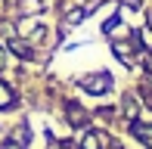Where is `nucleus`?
<instances>
[{
	"instance_id": "obj_1",
	"label": "nucleus",
	"mask_w": 152,
	"mask_h": 149,
	"mask_svg": "<svg viewBox=\"0 0 152 149\" xmlns=\"http://www.w3.org/2000/svg\"><path fill=\"white\" fill-rule=\"evenodd\" d=\"M109 87H112V74H109V72L87 74V78L81 81V90H84V93H90V96H99V93H106Z\"/></svg>"
},
{
	"instance_id": "obj_2",
	"label": "nucleus",
	"mask_w": 152,
	"mask_h": 149,
	"mask_svg": "<svg viewBox=\"0 0 152 149\" xmlns=\"http://www.w3.org/2000/svg\"><path fill=\"white\" fill-rule=\"evenodd\" d=\"M65 115H68V121H72L75 127H81V124H84V121H87V112L81 109L78 103H68V109H65Z\"/></svg>"
},
{
	"instance_id": "obj_3",
	"label": "nucleus",
	"mask_w": 152,
	"mask_h": 149,
	"mask_svg": "<svg viewBox=\"0 0 152 149\" xmlns=\"http://www.w3.org/2000/svg\"><path fill=\"white\" fill-rule=\"evenodd\" d=\"M112 50H115V56H118V62H121V65H127V69L134 65V53H130V47H127V44H112Z\"/></svg>"
},
{
	"instance_id": "obj_4",
	"label": "nucleus",
	"mask_w": 152,
	"mask_h": 149,
	"mask_svg": "<svg viewBox=\"0 0 152 149\" xmlns=\"http://www.w3.org/2000/svg\"><path fill=\"white\" fill-rule=\"evenodd\" d=\"M10 106H16V93L0 81V109H10Z\"/></svg>"
},
{
	"instance_id": "obj_5",
	"label": "nucleus",
	"mask_w": 152,
	"mask_h": 149,
	"mask_svg": "<svg viewBox=\"0 0 152 149\" xmlns=\"http://www.w3.org/2000/svg\"><path fill=\"white\" fill-rule=\"evenodd\" d=\"M19 34H25V37H28V34L40 37V34H44V25H37V22H28V19H25V22L19 25Z\"/></svg>"
},
{
	"instance_id": "obj_6",
	"label": "nucleus",
	"mask_w": 152,
	"mask_h": 149,
	"mask_svg": "<svg viewBox=\"0 0 152 149\" xmlns=\"http://www.w3.org/2000/svg\"><path fill=\"white\" fill-rule=\"evenodd\" d=\"M99 143H102V137H99L96 131H87L84 140H81V146H84V149H99Z\"/></svg>"
},
{
	"instance_id": "obj_7",
	"label": "nucleus",
	"mask_w": 152,
	"mask_h": 149,
	"mask_svg": "<svg viewBox=\"0 0 152 149\" xmlns=\"http://www.w3.org/2000/svg\"><path fill=\"white\" fill-rule=\"evenodd\" d=\"M10 47H12V50H16V53H19V56H25V59H28L31 53H34V50H31L28 44H22V40H10Z\"/></svg>"
},
{
	"instance_id": "obj_8",
	"label": "nucleus",
	"mask_w": 152,
	"mask_h": 149,
	"mask_svg": "<svg viewBox=\"0 0 152 149\" xmlns=\"http://www.w3.org/2000/svg\"><path fill=\"white\" fill-rule=\"evenodd\" d=\"M22 9L25 12H44V3L40 0H22Z\"/></svg>"
},
{
	"instance_id": "obj_9",
	"label": "nucleus",
	"mask_w": 152,
	"mask_h": 149,
	"mask_svg": "<svg viewBox=\"0 0 152 149\" xmlns=\"http://www.w3.org/2000/svg\"><path fill=\"white\" fill-rule=\"evenodd\" d=\"M118 22H121L118 16H112V19H106V22H102V34H112V31L118 28Z\"/></svg>"
},
{
	"instance_id": "obj_10",
	"label": "nucleus",
	"mask_w": 152,
	"mask_h": 149,
	"mask_svg": "<svg viewBox=\"0 0 152 149\" xmlns=\"http://www.w3.org/2000/svg\"><path fill=\"white\" fill-rule=\"evenodd\" d=\"M84 16H87L84 9H72V12H68V25H78V22H84Z\"/></svg>"
},
{
	"instance_id": "obj_11",
	"label": "nucleus",
	"mask_w": 152,
	"mask_h": 149,
	"mask_svg": "<svg viewBox=\"0 0 152 149\" xmlns=\"http://www.w3.org/2000/svg\"><path fill=\"white\" fill-rule=\"evenodd\" d=\"M124 109H127L130 118H137V99L134 96H124Z\"/></svg>"
},
{
	"instance_id": "obj_12",
	"label": "nucleus",
	"mask_w": 152,
	"mask_h": 149,
	"mask_svg": "<svg viewBox=\"0 0 152 149\" xmlns=\"http://www.w3.org/2000/svg\"><path fill=\"white\" fill-rule=\"evenodd\" d=\"M28 140H31V134H28V131L22 127V131H19V143H28Z\"/></svg>"
},
{
	"instance_id": "obj_13",
	"label": "nucleus",
	"mask_w": 152,
	"mask_h": 149,
	"mask_svg": "<svg viewBox=\"0 0 152 149\" xmlns=\"http://www.w3.org/2000/svg\"><path fill=\"white\" fill-rule=\"evenodd\" d=\"M124 6H127V9H137V6H140V0H124Z\"/></svg>"
},
{
	"instance_id": "obj_14",
	"label": "nucleus",
	"mask_w": 152,
	"mask_h": 149,
	"mask_svg": "<svg viewBox=\"0 0 152 149\" xmlns=\"http://www.w3.org/2000/svg\"><path fill=\"white\" fill-rule=\"evenodd\" d=\"M3 149H22V146H19V143H12V140H6V143H3Z\"/></svg>"
},
{
	"instance_id": "obj_15",
	"label": "nucleus",
	"mask_w": 152,
	"mask_h": 149,
	"mask_svg": "<svg viewBox=\"0 0 152 149\" xmlns=\"http://www.w3.org/2000/svg\"><path fill=\"white\" fill-rule=\"evenodd\" d=\"M3 65H6V53L0 50V69H3Z\"/></svg>"
},
{
	"instance_id": "obj_16",
	"label": "nucleus",
	"mask_w": 152,
	"mask_h": 149,
	"mask_svg": "<svg viewBox=\"0 0 152 149\" xmlns=\"http://www.w3.org/2000/svg\"><path fill=\"white\" fill-rule=\"evenodd\" d=\"M146 69H149V74H152V53H149V59H146Z\"/></svg>"
},
{
	"instance_id": "obj_17",
	"label": "nucleus",
	"mask_w": 152,
	"mask_h": 149,
	"mask_svg": "<svg viewBox=\"0 0 152 149\" xmlns=\"http://www.w3.org/2000/svg\"><path fill=\"white\" fill-rule=\"evenodd\" d=\"M149 25H152V12H149Z\"/></svg>"
}]
</instances>
